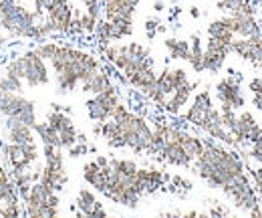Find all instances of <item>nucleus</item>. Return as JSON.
Returning <instances> with one entry per match:
<instances>
[{"instance_id": "nucleus-1", "label": "nucleus", "mask_w": 262, "mask_h": 218, "mask_svg": "<svg viewBox=\"0 0 262 218\" xmlns=\"http://www.w3.org/2000/svg\"><path fill=\"white\" fill-rule=\"evenodd\" d=\"M34 49L51 65L59 95H69L77 91L99 69H103V63L95 53L85 51L69 41L49 38V41L36 43Z\"/></svg>"}, {"instance_id": "nucleus-2", "label": "nucleus", "mask_w": 262, "mask_h": 218, "mask_svg": "<svg viewBox=\"0 0 262 218\" xmlns=\"http://www.w3.org/2000/svg\"><path fill=\"white\" fill-rule=\"evenodd\" d=\"M151 124L127 103H121L115 115L103 124H93V135L101 137L113 150H129L137 156L151 152Z\"/></svg>"}, {"instance_id": "nucleus-3", "label": "nucleus", "mask_w": 262, "mask_h": 218, "mask_svg": "<svg viewBox=\"0 0 262 218\" xmlns=\"http://www.w3.org/2000/svg\"><path fill=\"white\" fill-rule=\"evenodd\" d=\"M208 188L222 190L246 172V160L238 148L204 135V150L190 168Z\"/></svg>"}, {"instance_id": "nucleus-4", "label": "nucleus", "mask_w": 262, "mask_h": 218, "mask_svg": "<svg viewBox=\"0 0 262 218\" xmlns=\"http://www.w3.org/2000/svg\"><path fill=\"white\" fill-rule=\"evenodd\" d=\"M180 122L198 129L202 135H208L212 140H218L226 146L238 148L232 133L222 124V115H220V107L214 103V93L210 87H204L192 95V101L188 103V107L182 111V115L178 117Z\"/></svg>"}, {"instance_id": "nucleus-5", "label": "nucleus", "mask_w": 262, "mask_h": 218, "mask_svg": "<svg viewBox=\"0 0 262 218\" xmlns=\"http://www.w3.org/2000/svg\"><path fill=\"white\" fill-rule=\"evenodd\" d=\"M0 29L10 38L42 43L53 38L51 27L20 0H0Z\"/></svg>"}, {"instance_id": "nucleus-6", "label": "nucleus", "mask_w": 262, "mask_h": 218, "mask_svg": "<svg viewBox=\"0 0 262 218\" xmlns=\"http://www.w3.org/2000/svg\"><path fill=\"white\" fill-rule=\"evenodd\" d=\"M137 170H139V164L131 157L109 156V164L105 166L107 186L103 190V196L117 206L135 210L143 198L135 184Z\"/></svg>"}, {"instance_id": "nucleus-7", "label": "nucleus", "mask_w": 262, "mask_h": 218, "mask_svg": "<svg viewBox=\"0 0 262 218\" xmlns=\"http://www.w3.org/2000/svg\"><path fill=\"white\" fill-rule=\"evenodd\" d=\"M99 53L103 57V61L109 63L113 67V71L119 73L121 81L125 83L131 75L156 67L154 53L147 45L139 43V41H127V43H111L105 47H99Z\"/></svg>"}, {"instance_id": "nucleus-8", "label": "nucleus", "mask_w": 262, "mask_h": 218, "mask_svg": "<svg viewBox=\"0 0 262 218\" xmlns=\"http://www.w3.org/2000/svg\"><path fill=\"white\" fill-rule=\"evenodd\" d=\"M8 75L18 77L27 87L36 89V87H47L51 83V73L47 61L36 53V49H25L18 55L4 63V71Z\"/></svg>"}, {"instance_id": "nucleus-9", "label": "nucleus", "mask_w": 262, "mask_h": 218, "mask_svg": "<svg viewBox=\"0 0 262 218\" xmlns=\"http://www.w3.org/2000/svg\"><path fill=\"white\" fill-rule=\"evenodd\" d=\"M220 192L226 196V200H228L238 212L248 214V216L252 218H262L260 196H258V192L252 186L248 172H244L242 176H238L236 180H232Z\"/></svg>"}, {"instance_id": "nucleus-10", "label": "nucleus", "mask_w": 262, "mask_h": 218, "mask_svg": "<svg viewBox=\"0 0 262 218\" xmlns=\"http://www.w3.org/2000/svg\"><path fill=\"white\" fill-rule=\"evenodd\" d=\"M23 208H25V216L29 218H57L61 212L59 192L38 180L23 198Z\"/></svg>"}, {"instance_id": "nucleus-11", "label": "nucleus", "mask_w": 262, "mask_h": 218, "mask_svg": "<svg viewBox=\"0 0 262 218\" xmlns=\"http://www.w3.org/2000/svg\"><path fill=\"white\" fill-rule=\"evenodd\" d=\"M40 182L63 192L69 184V172L65 166V150L59 146H42V166H40Z\"/></svg>"}, {"instance_id": "nucleus-12", "label": "nucleus", "mask_w": 262, "mask_h": 218, "mask_svg": "<svg viewBox=\"0 0 262 218\" xmlns=\"http://www.w3.org/2000/svg\"><path fill=\"white\" fill-rule=\"evenodd\" d=\"M121 103H125V101L121 97L119 87L113 83L105 91L91 95L85 101V111H87V117L93 124H103V122H107V120H111L115 115V111L119 109Z\"/></svg>"}, {"instance_id": "nucleus-13", "label": "nucleus", "mask_w": 262, "mask_h": 218, "mask_svg": "<svg viewBox=\"0 0 262 218\" xmlns=\"http://www.w3.org/2000/svg\"><path fill=\"white\" fill-rule=\"evenodd\" d=\"M42 150H38V144H12V142H0V157L6 162V168L10 172H23L31 170L38 164V157Z\"/></svg>"}, {"instance_id": "nucleus-14", "label": "nucleus", "mask_w": 262, "mask_h": 218, "mask_svg": "<svg viewBox=\"0 0 262 218\" xmlns=\"http://www.w3.org/2000/svg\"><path fill=\"white\" fill-rule=\"evenodd\" d=\"M214 97L218 101V107H230V109H244L248 99H246V93H244V87H242V79L236 71L230 69L228 75L220 77L214 85Z\"/></svg>"}, {"instance_id": "nucleus-15", "label": "nucleus", "mask_w": 262, "mask_h": 218, "mask_svg": "<svg viewBox=\"0 0 262 218\" xmlns=\"http://www.w3.org/2000/svg\"><path fill=\"white\" fill-rule=\"evenodd\" d=\"M0 115L4 120H16L31 127L38 122L36 103L23 93H0Z\"/></svg>"}, {"instance_id": "nucleus-16", "label": "nucleus", "mask_w": 262, "mask_h": 218, "mask_svg": "<svg viewBox=\"0 0 262 218\" xmlns=\"http://www.w3.org/2000/svg\"><path fill=\"white\" fill-rule=\"evenodd\" d=\"M75 6L71 0H47L45 2V23L51 27L55 36H69L71 23L75 18Z\"/></svg>"}, {"instance_id": "nucleus-17", "label": "nucleus", "mask_w": 262, "mask_h": 218, "mask_svg": "<svg viewBox=\"0 0 262 218\" xmlns=\"http://www.w3.org/2000/svg\"><path fill=\"white\" fill-rule=\"evenodd\" d=\"M69 107H63V105H59V103H51V111L47 113V122L53 125L55 129H57V133H59V142H61V148L63 150H69L71 146H75L77 142H79V129H77V125L73 122V117L69 115Z\"/></svg>"}, {"instance_id": "nucleus-18", "label": "nucleus", "mask_w": 262, "mask_h": 218, "mask_svg": "<svg viewBox=\"0 0 262 218\" xmlns=\"http://www.w3.org/2000/svg\"><path fill=\"white\" fill-rule=\"evenodd\" d=\"M190 79V75H188V69H184V67H171V65H165L164 69L158 73V91L156 95L151 97V105H156L160 111H162V107H164L165 99H167V95L171 93L173 89H178L182 83H186Z\"/></svg>"}, {"instance_id": "nucleus-19", "label": "nucleus", "mask_w": 262, "mask_h": 218, "mask_svg": "<svg viewBox=\"0 0 262 218\" xmlns=\"http://www.w3.org/2000/svg\"><path fill=\"white\" fill-rule=\"evenodd\" d=\"M232 41L234 38L208 36V41L204 45V73L218 75L224 69L226 59L232 55Z\"/></svg>"}, {"instance_id": "nucleus-20", "label": "nucleus", "mask_w": 262, "mask_h": 218, "mask_svg": "<svg viewBox=\"0 0 262 218\" xmlns=\"http://www.w3.org/2000/svg\"><path fill=\"white\" fill-rule=\"evenodd\" d=\"M133 31H135V27H133V21H129V18H115V21L99 18L97 29H95L93 36L97 41V47H105V45L129 38Z\"/></svg>"}, {"instance_id": "nucleus-21", "label": "nucleus", "mask_w": 262, "mask_h": 218, "mask_svg": "<svg viewBox=\"0 0 262 218\" xmlns=\"http://www.w3.org/2000/svg\"><path fill=\"white\" fill-rule=\"evenodd\" d=\"M202 85V81L200 79H188L186 83H182L178 89H173L171 93L167 95V99H165L164 107H162V111H164V115L167 117H171V120H176V117H180L182 115V111L188 107V103H190V99H192V95L196 93V89Z\"/></svg>"}, {"instance_id": "nucleus-22", "label": "nucleus", "mask_w": 262, "mask_h": 218, "mask_svg": "<svg viewBox=\"0 0 262 218\" xmlns=\"http://www.w3.org/2000/svg\"><path fill=\"white\" fill-rule=\"evenodd\" d=\"M107 164H109V156L97 154L95 160H89L83 166V180H85V184L91 186L99 194H103V190L107 186V174H105V166Z\"/></svg>"}, {"instance_id": "nucleus-23", "label": "nucleus", "mask_w": 262, "mask_h": 218, "mask_svg": "<svg viewBox=\"0 0 262 218\" xmlns=\"http://www.w3.org/2000/svg\"><path fill=\"white\" fill-rule=\"evenodd\" d=\"M75 210L77 216H107V210L103 206V202H99L97 194L93 188H81L75 196Z\"/></svg>"}, {"instance_id": "nucleus-24", "label": "nucleus", "mask_w": 262, "mask_h": 218, "mask_svg": "<svg viewBox=\"0 0 262 218\" xmlns=\"http://www.w3.org/2000/svg\"><path fill=\"white\" fill-rule=\"evenodd\" d=\"M139 2L141 0H101V18H105V21L129 18L133 21Z\"/></svg>"}, {"instance_id": "nucleus-25", "label": "nucleus", "mask_w": 262, "mask_h": 218, "mask_svg": "<svg viewBox=\"0 0 262 218\" xmlns=\"http://www.w3.org/2000/svg\"><path fill=\"white\" fill-rule=\"evenodd\" d=\"M2 142H12V144H31L36 142V133L31 125L16 122V120H6L2 127Z\"/></svg>"}, {"instance_id": "nucleus-26", "label": "nucleus", "mask_w": 262, "mask_h": 218, "mask_svg": "<svg viewBox=\"0 0 262 218\" xmlns=\"http://www.w3.org/2000/svg\"><path fill=\"white\" fill-rule=\"evenodd\" d=\"M164 47L167 51V57L171 61H186L190 59V41L180 36H165Z\"/></svg>"}, {"instance_id": "nucleus-27", "label": "nucleus", "mask_w": 262, "mask_h": 218, "mask_svg": "<svg viewBox=\"0 0 262 218\" xmlns=\"http://www.w3.org/2000/svg\"><path fill=\"white\" fill-rule=\"evenodd\" d=\"M190 59H188V65L190 69L202 75L204 73V41H202V34L200 32H192L190 34Z\"/></svg>"}, {"instance_id": "nucleus-28", "label": "nucleus", "mask_w": 262, "mask_h": 218, "mask_svg": "<svg viewBox=\"0 0 262 218\" xmlns=\"http://www.w3.org/2000/svg\"><path fill=\"white\" fill-rule=\"evenodd\" d=\"M18 200H20V196H18V192L14 188L10 170H6V166L0 160V204H4V202H18Z\"/></svg>"}, {"instance_id": "nucleus-29", "label": "nucleus", "mask_w": 262, "mask_h": 218, "mask_svg": "<svg viewBox=\"0 0 262 218\" xmlns=\"http://www.w3.org/2000/svg\"><path fill=\"white\" fill-rule=\"evenodd\" d=\"M109 85H113V77L107 73V69L103 67V69H99L97 73L91 77V79H87L83 85H81V91H85V93H101V91H105Z\"/></svg>"}, {"instance_id": "nucleus-30", "label": "nucleus", "mask_w": 262, "mask_h": 218, "mask_svg": "<svg viewBox=\"0 0 262 218\" xmlns=\"http://www.w3.org/2000/svg\"><path fill=\"white\" fill-rule=\"evenodd\" d=\"M33 129H34V133H36V137H38V142H40L42 146H59V148H61V142H59V133H57V129L49 124L47 120L36 122Z\"/></svg>"}, {"instance_id": "nucleus-31", "label": "nucleus", "mask_w": 262, "mask_h": 218, "mask_svg": "<svg viewBox=\"0 0 262 218\" xmlns=\"http://www.w3.org/2000/svg\"><path fill=\"white\" fill-rule=\"evenodd\" d=\"M252 6H256V0H216V8L222 14H232L244 8H252Z\"/></svg>"}, {"instance_id": "nucleus-32", "label": "nucleus", "mask_w": 262, "mask_h": 218, "mask_svg": "<svg viewBox=\"0 0 262 218\" xmlns=\"http://www.w3.org/2000/svg\"><path fill=\"white\" fill-rule=\"evenodd\" d=\"M167 190L169 192H173V194H178V196H186L188 192H192V180H188V178H184V176H180V174H173V176H169V180H167Z\"/></svg>"}, {"instance_id": "nucleus-33", "label": "nucleus", "mask_w": 262, "mask_h": 218, "mask_svg": "<svg viewBox=\"0 0 262 218\" xmlns=\"http://www.w3.org/2000/svg\"><path fill=\"white\" fill-rule=\"evenodd\" d=\"M143 29H145V38H147V41H154L158 34H165V32H167V27H165L164 21H162L158 14L147 16Z\"/></svg>"}, {"instance_id": "nucleus-34", "label": "nucleus", "mask_w": 262, "mask_h": 218, "mask_svg": "<svg viewBox=\"0 0 262 218\" xmlns=\"http://www.w3.org/2000/svg\"><path fill=\"white\" fill-rule=\"evenodd\" d=\"M248 91H250V101L254 109L262 113V75H256L248 81Z\"/></svg>"}, {"instance_id": "nucleus-35", "label": "nucleus", "mask_w": 262, "mask_h": 218, "mask_svg": "<svg viewBox=\"0 0 262 218\" xmlns=\"http://www.w3.org/2000/svg\"><path fill=\"white\" fill-rule=\"evenodd\" d=\"M95 152H97V148L93 144H89V140H85V142H77L75 146H71L67 150V156L71 157V160H77V157H83L87 156V154H95Z\"/></svg>"}, {"instance_id": "nucleus-36", "label": "nucleus", "mask_w": 262, "mask_h": 218, "mask_svg": "<svg viewBox=\"0 0 262 218\" xmlns=\"http://www.w3.org/2000/svg\"><path fill=\"white\" fill-rule=\"evenodd\" d=\"M230 214H232V210L218 200H212V208L206 210V216H230Z\"/></svg>"}, {"instance_id": "nucleus-37", "label": "nucleus", "mask_w": 262, "mask_h": 218, "mask_svg": "<svg viewBox=\"0 0 262 218\" xmlns=\"http://www.w3.org/2000/svg\"><path fill=\"white\" fill-rule=\"evenodd\" d=\"M85 8V12H89L91 16L101 18V0H79Z\"/></svg>"}, {"instance_id": "nucleus-38", "label": "nucleus", "mask_w": 262, "mask_h": 218, "mask_svg": "<svg viewBox=\"0 0 262 218\" xmlns=\"http://www.w3.org/2000/svg\"><path fill=\"white\" fill-rule=\"evenodd\" d=\"M45 2H47V0H34V12H36L40 18H45Z\"/></svg>"}, {"instance_id": "nucleus-39", "label": "nucleus", "mask_w": 262, "mask_h": 218, "mask_svg": "<svg viewBox=\"0 0 262 218\" xmlns=\"http://www.w3.org/2000/svg\"><path fill=\"white\" fill-rule=\"evenodd\" d=\"M165 8H167V4H165V0H156V2H154V10H156V14H160V12H164Z\"/></svg>"}, {"instance_id": "nucleus-40", "label": "nucleus", "mask_w": 262, "mask_h": 218, "mask_svg": "<svg viewBox=\"0 0 262 218\" xmlns=\"http://www.w3.org/2000/svg\"><path fill=\"white\" fill-rule=\"evenodd\" d=\"M8 41H10V36L0 29V49H2V47H6V43H8Z\"/></svg>"}, {"instance_id": "nucleus-41", "label": "nucleus", "mask_w": 262, "mask_h": 218, "mask_svg": "<svg viewBox=\"0 0 262 218\" xmlns=\"http://www.w3.org/2000/svg\"><path fill=\"white\" fill-rule=\"evenodd\" d=\"M190 16H192V18H200V10H198V6H192V8H190Z\"/></svg>"}, {"instance_id": "nucleus-42", "label": "nucleus", "mask_w": 262, "mask_h": 218, "mask_svg": "<svg viewBox=\"0 0 262 218\" xmlns=\"http://www.w3.org/2000/svg\"><path fill=\"white\" fill-rule=\"evenodd\" d=\"M260 206H262V194H260Z\"/></svg>"}]
</instances>
